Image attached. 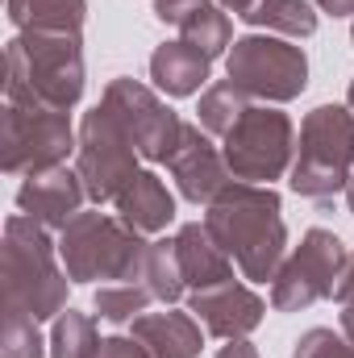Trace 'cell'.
Segmentation results:
<instances>
[{"mask_svg": "<svg viewBox=\"0 0 354 358\" xmlns=\"http://www.w3.org/2000/svg\"><path fill=\"white\" fill-rule=\"evenodd\" d=\"M204 229L250 283L275 279L283 263L288 229L279 217V196L267 183H242V179L225 183L204 213Z\"/></svg>", "mask_w": 354, "mask_h": 358, "instance_id": "1", "label": "cell"}, {"mask_svg": "<svg viewBox=\"0 0 354 358\" xmlns=\"http://www.w3.org/2000/svg\"><path fill=\"white\" fill-rule=\"evenodd\" d=\"M8 104L25 108H76L84 96V50L80 34H42L25 29L8 42Z\"/></svg>", "mask_w": 354, "mask_h": 358, "instance_id": "2", "label": "cell"}, {"mask_svg": "<svg viewBox=\"0 0 354 358\" xmlns=\"http://www.w3.org/2000/svg\"><path fill=\"white\" fill-rule=\"evenodd\" d=\"M67 267L50 229L25 213L4 225V313H25L34 321L67 313Z\"/></svg>", "mask_w": 354, "mask_h": 358, "instance_id": "3", "label": "cell"}, {"mask_svg": "<svg viewBox=\"0 0 354 358\" xmlns=\"http://www.w3.org/2000/svg\"><path fill=\"white\" fill-rule=\"evenodd\" d=\"M146 246L138 229L108 213H80L59 229V259L76 283H138L146 267Z\"/></svg>", "mask_w": 354, "mask_h": 358, "instance_id": "4", "label": "cell"}, {"mask_svg": "<svg viewBox=\"0 0 354 358\" xmlns=\"http://www.w3.org/2000/svg\"><path fill=\"white\" fill-rule=\"evenodd\" d=\"M354 179V113L342 104H321L300 125V146L292 163V192L304 200H330Z\"/></svg>", "mask_w": 354, "mask_h": 358, "instance_id": "5", "label": "cell"}, {"mask_svg": "<svg viewBox=\"0 0 354 358\" xmlns=\"http://www.w3.org/2000/svg\"><path fill=\"white\" fill-rule=\"evenodd\" d=\"M80 150V138L71 134L67 113L59 108H25L8 104L0 121V167L8 176H38L50 167H63L67 155Z\"/></svg>", "mask_w": 354, "mask_h": 358, "instance_id": "6", "label": "cell"}, {"mask_svg": "<svg viewBox=\"0 0 354 358\" xmlns=\"http://www.w3.org/2000/svg\"><path fill=\"white\" fill-rule=\"evenodd\" d=\"M138 146L129 138V129L121 125V117L100 100L92 113H84L80 125V150H76V171L88 187V200L96 204H113L117 192L138 176Z\"/></svg>", "mask_w": 354, "mask_h": 358, "instance_id": "7", "label": "cell"}, {"mask_svg": "<svg viewBox=\"0 0 354 358\" xmlns=\"http://www.w3.org/2000/svg\"><path fill=\"white\" fill-rule=\"evenodd\" d=\"M292 150H296V129L288 121V113L250 104L242 113V121L221 138V155L229 176L242 183H267L279 179L292 167Z\"/></svg>", "mask_w": 354, "mask_h": 358, "instance_id": "8", "label": "cell"}, {"mask_svg": "<svg viewBox=\"0 0 354 358\" xmlns=\"http://www.w3.org/2000/svg\"><path fill=\"white\" fill-rule=\"evenodd\" d=\"M229 80L255 100H296L309 84V59L296 42L271 38V34H250L229 46Z\"/></svg>", "mask_w": 354, "mask_h": 358, "instance_id": "9", "label": "cell"}, {"mask_svg": "<svg viewBox=\"0 0 354 358\" xmlns=\"http://www.w3.org/2000/svg\"><path fill=\"white\" fill-rule=\"evenodd\" d=\"M346 271V246L330 229H309L304 242L279 263L271 283V304L279 313H300L325 296H334L338 279Z\"/></svg>", "mask_w": 354, "mask_h": 358, "instance_id": "10", "label": "cell"}, {"mask_svg": "<svg viewBox=\"0 0 354 358\" xmlns=\"http://www.w3.org/2000/svg\"><path fill=\"white\" fill-rule=\"evenodd\" d=\"M104 104L121 117V125L129 129V138H134L142 159H150V163H167L171 159L179 134H183V121L146 84L121 76V80H113L104 88Z\"/></svg>", "mask_w": 354, "mask_h": 358, "instance_id": "11", "label": "cell"}, {"mask_svg": "<svg viewBox=\"0 0 354 358\" xmlns=\"http://www.w3.org/2000/svg\"><path fill=\"white\" fill-rule=\"evenodd\" d=\"M167 171L176 179L179 196L192 200V204H213L217 192L229 183V167H225V155L208 142V134L200 125H183L176 150L167 159Z\"/></svg>", "mask_w": 354, "mask_h": 358, "instance_id": "12", "label": "cell"}, {"mask_svg": "<svg viewBox=\"0 0 354 358\" xmlns=\"http://www.w3.org/2000/svg\"><path fill=\"white\" fill-rule=\"evenodd\" d=\"M84 200H88L84 179H80V171H67V167L25 176L17 187V208L25 217L42 221L46 229H63L67 221H76L84 213Z\"/></svg>", "mask_w": 354, "mask_h": 358, "instance_id": "13", "label": "cell"}, {"mask_svg": "<svg viewBox=\"0 0 354 358\" xmlns=\"http://www.w3.org/2000/svg\"><path fill=\"white\" fill-rule=\"evenodd\" d=\"M187 308L196 313V321L204 325V334L225 338V342L246 338L267 313L263 300H259L250 287L234 283V279H229V283H217V287H204V292H192Z\"/></svg>", "mask_w": 354, "mask_h": 358, "instance_id": "14", "label": "cell"}, {"mask_svg": "<svg viewBox=\"0 0 354 358\" xmlns=\"http://www.w3.org/2000/svg\"><path fill=\"white\" fill-rule=\"evenodd\" d=\"M113 204H117V217L138 234H159L176 221V196L167 192V183L155 171H138L117 192Z\"/></svg>", "mask_w": 354, "mask_h": 358, "instance_id": "15", "label": "cell"}, {"mask_svg": "<svg viewBox=\"0 0 354 358\" xmlns=\"http://www.w3.org/2000/svg\"><path fill=\"white\" fill-rule=\"evenodd\" d=\"M176 255H179L183 283H187L192 292H204V287H217V283H229V279H234L229 255L213 242V234H208L200 221H187L176 234Z\"/></svg>", "mask_w": 354, "mask_h": 358, "instance_id": "16", "label": "cell"}, {"mask_svg": "<svg viewBox=\"0 0 354 358\" xmlns=\"http://www.w3.org/2000/svg\"><path fill=\"white\" fill-rule=\"evenodd\" d=\"M208 67H213V59L200 55L196 46H187L183 38L163 42L150 55V80L163 96H196L200 88H208Z\"/></svg>", "mask_w": 354, "mask_h": 358, "instance_id": "17", "label": "cell"}, {"mask_svg": "<svg viewBox=\"0 0 354 358\" xmlns=\"http://www.w3.org/2000/svg\"><path fill=\"white\" fill-rule=\"evenodd\" d=\"M200 321L187 313H142L134 321V338L150 358H196L200 355Z\"/></svg>", "mask_w": 354, "mask_h": 358, "instance_id": "18", "label": "cell"}, {"mask_svg": "<svg viewBox=\"0 0 354 358\" xmlns=\"http://www.w3.org/2000/svg\"><path fill=\"white\" fill-rule=\"evenodd\" d=\"M221 8H229L234 17H242L246 25H259L283 38H309L317 34V13L309 0H217Z\"/></svg>", "mask_w": 354, "mask_h": 358, "instance_id": "19", "label": "cell"}, {"mask_svg": "<svg viewBox=\"0 0 354 358\" xmlns=\"http://www.w3.org/2000/svg\"><path fill=\"white\" fill-rule=\"evenodd\" d=\"M88 4L84 0H8V21L25 34V29H42V34H80Z\"/></svg>", "mask_w": 354, "mask_h": 358, "instance_id": "20", "label": "cell"}, {"mask_svg": "<svg viewBox=\"0 0 354 358\" xmlns=\"http://www.w3.org/2000/svg\"><path fill=\"white\" fill-rule=\"evenodd\" d=\"M250 108V96L238 88L234 80H217V84H208L204 96H200V129L204 134H213V138H225L238 121H242V113Z\"/></svg>", "mask_w": 354, "mask_h": 358, "instance_id": "21", "label": "cell"}, {"mask_svg": "<svg viewBox=\"0 0 354 358\" xmlns=\"http://www.w3.org/2000/svg\"><path fill=\"white\" fill-rule=\"evenodd\" d=\"M176 29H179V38H183L187 46H196V50H200V55H208V59H217V55H225V50L234 46L229 17H225L213 0H208V4H200V8H192Z\"/></svg>", "mask_w": 354, "mask_h": 358, "instance_id": "22", "label": "cell"}, {"mask_svg": "<svg viewBox=\"0 0 354 358\" xmlns=\"http://www.w3.org/2000/svg\"><path fill=\"white\" fill-rule=\"evenodd\" d=\"M142 279H146V287H150V296L155 300H163V304H176L179 296H183V271H179V255H176V238L167 242V238H159V242H150L146 246V267H142Z\"/></svg>", "mask_w": 354, "mask_h": 358, "instance_id": "23", "label": "cell"}, {"mask_svg": "<svg viewBox=\"0 0 354 358\" xmlns=\"http://www.w3.org/2000/svg\"><path fill=\"white\" fill-rule=\"evenodd\" d=\"M100 338H96V325L92 317L67 308L59 313L55 329H50V358H100Z\"/></svg>", "mask_w": 354, "mask_h": 358, "instance_id": "24", "label": "cell"}, {"mask_svg": "<svg viewBox=\"0 0 354 358\" xmlns=\"http://www.w3.org/2000/svg\"><path fill=\"white\" fill-rule=\"evenodd\" d=\"M150 300H155V296H150L146 283H100V287H96V313H100L104 321H113V325L138 321Z\"/></svg>", "mask_w": 354, "mask_h": 358, "instance_id": "25", "label": "cell"}, {"mask_svg": "<svg viewBox=\"0 0 354 358\" xmlns=\"http://www.w3.org/2000/svg\"><path fill=\"white\" fill-rule=\"evenodd\" d=\"M46 355V342H42V329L34 317L25 313H8L4 317V358H42Z\"/></svg>", "mask_w": 354, "mask_h": 358, "instance_id": "26", "label": "cell"}, {"mask_svg": "<svg viewBox=\"0 0 354 358\" xmlns=\"http://www.w3.org/2000/svg\"><path fill=\"white\" fill-rule=\"evenodd\" d=\"M292 358H354V342L351 338H338L334 329H309L296 342Z\"/></svg>", "mask_w": 354, "mask_h": 358, "instance_id": "27", "label": "cell"}, {"mask_svg": "<svg viewBox=\"0 0 354 358\" xmlns=\"http://www.w3.org/2000/svg\"><path fill=\"white\" fill-rule=\"evenodd\" d=\"M334 296H338V304H342V334L354 342V255H346V271H342Z\"/></svg>", "mask_w": 354, "mask_h": 358, "instance_id": "28", "label": "cell"}, {"mask_svg": "<svg viewBox=\"0 0 354 358\" xmlns=\"http://www.w3.org/2000/svg\"><path fill=\"white\" fill-rule=\"evenodd\" d=\"M100 358H150V350L138 338H104Z\"/></svg>", "mask_w": 354, "mask_h": 358, "instance_id": "29", "label": "cell"}, {"mask_svg": "<svg viewBox=\"0 0 354 358\" xmlns=\"http://www.w3.org/2000/svg\"><path fill=\"white\" fill-rule=\"evenodd\" d=\"M217 358H259V350H255L246 338H234V342H225V346L217 350Z\"/></svg>", "mask_w": 354, "mask_h": 358, "instance_id": "30", "label": "cell"}, {"mask_svg": "<svg viewBox=\"0 0 354 358\" xmlns=\"http://www.w3.org/2000/svg\"><path fill=\"white\" fill-rule=\"evenodd\" d=\"M317 4L334 17H354V0H317Z\"/></svg>", "mask_w": 354, "mask_h": 358, "instance_id": "31", "label": "cell"}, {"mask_svg": "<svg viewBox=\"0 0 354 358\" xmlns=\"http://www.w3.org/2000/svg\"><path fill=\"white\" fill-rule=\"evenodd\" d=\"M346 200H351V213H354V179L346 183Z\"/></svg>", "mask_w": 354, "mask_h": 358, "instance_id": "32", "label": "cell"}, {"mask_svg": "<svg viewBox=\"0 0 354 358\" xmlns=\"http://www.w3.org/2000/svg\"><path fill=\"white\" fill-rule=\"evenodd\" d=\"M346 100H351V113H354V84H351V96H346Z\"/></svg>", "mask_w": 354, "mask_h": 358, "instance_id": "33", "label": "cell"}, {"mask_svg": "<svg viewBox=\"0 0 354 358\" xmlns=\"http://www.w3.org/2000/svg\"><path fill=\"white\" fill-rule=\"evenodd\" d=\"M351 42H354V29H351Z\"/></svg>", "mask_w": 354, "mask_h": 358, "instance_id": "34", "label": "cell"}, {"mask_svg": "<svg viewBox=\"0 0 354 358\" xmlns=\"http://www.w3.org/2000/svg\"><path fill=\"white\" fill-rule=\"evenodd\" d=\"M155 4H163V0H155Z\"/></svg>", "mask_w": 354, "mask_h": 358, "instance_id": "35", "label": "cell"}]
</instances>
